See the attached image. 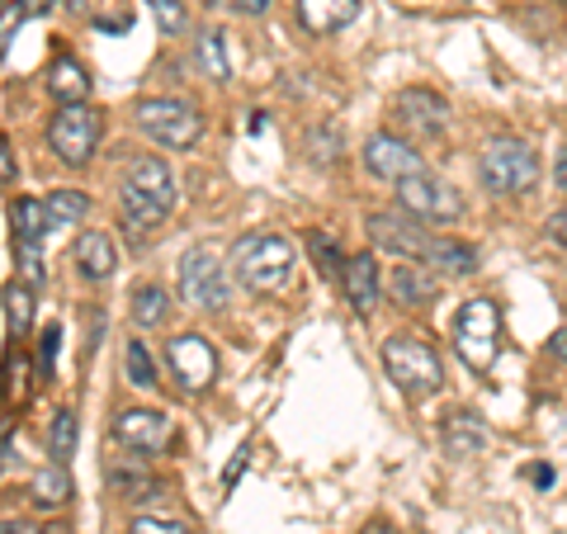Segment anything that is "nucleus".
<instances>
[{
	"label": "nucleus",
	"instance_id": "nucleus-34",
	"mask_svg": "<svg viewBox=\"0 0 567 534\" xmlns=\"http://www.w3.org/2000/svg\"><path fill=\"white\" fill-rule=\"evenodd\" d=\"M156 24H162V33H181L185 29V0H147Z\"/></svg>",
	"mask_w": 567,
	"mask_h": 534
},
{
	"label": "nucleus",
	"instance_id": "nucleus-10",
	"mask_svg": "<svg viewBox=\"0 0 567 534\" xmlns=\"http://www.w3.org/2000/svg\"><path fill=\"white\" fill-rule=\"evenodd\" d=\"M166 364H171L175 383H181L185 393H204V388H213V373H218V355H213V346L204 341V336L185 331L166 346Z\"/></svg>",
	"mask_w": 567,
	"mask_h": 534
},
{
	"label": "nucleus",
	"instance_id": "nucleus-28",
	"mask_svg": "<svg viewBox=\"0 0 567 534\" xmlns=\"http://www.w3.org/2000/svg\"><path fill=\"white\" fill-rule=\"evenodd\" d=\"M166 308H171V294L162 284H142V289H133V322L137 327H162Z\"/></svg>",
	"mask_w": 567,
	"mask_h": 534
},
{
	"label": "nucleus",
	"instance_id": "nucleus-2",
	"mask_svg": "<svg viewBox=\"0 0 567 534\" xmlns=\"http://www.w3.org/2000/svg\"><path fill=\"white\" fill-rule=\"evenodd\" d=\"M477 175H483L487 194H496V199H520L539 181V156L520 137H496L483 152V162H477Z\"/></svg>",
	"mask_w": 567,
	"mask_h": 534
},
{
	"label": "nucleus",
	"instance_id": "nucleus-21",
	"mask_svg": "<svg viewBox=\"0 0 567 534\" xmlns=\"http://www.w3.org/2000/svg\"><path fill=\"white\" fill-rule=\"evenodd\" d=\"M48 91L62 110H71V104H85V95H91V76H85V66L76 58H58L48 71Z\"/></svg>",
	"mask_w": 567,
	"mask_h": 534
},
{
	"label": "nucleus",
	"instance_id": "nucleus-9",
	"mask_svg": "<svg viewBox=\"0 0 567 534\" xmlns=\"http://www.w3.org/2000/svg\"><path fill=\"white\" fill-rule=\"evenodd\" d=\"M369 237H374V246H383V251H393L402 260H425L431 256L435 237L421 227V218H412V213H369Z\"/></svg>",
	"mask_w": 567,
	"mask_h": 534
},
{
	"label": "nucleus",
	"instance_id": "nucleus-36",
	"mask_svg": "<svg viewBox=\"0 0 567 534\" xmlns=\"http://www.w3.org/2000/svg\"><path fill=\"white\" fill-rule=\"evenodd\" d=\"M58 350H62V327L52 322V327L43 331V346H39V360H43V379L52 373V364H58Z\"/></svg>",
	"mask_w": 567,
	"mask_h": 534
},
{
	"label": "nucleus",
	"instance_id": "nucleus-20",
	"mask_svg": "<svg viewBox=\"0 0 567 534\" xmlns=\"http://www.w3.org/2000/svg\"><path fill=\"white\" fill-rule=\"evenodd\" d=\"M388 289H393L398 308H425V302L440 298V279L416 270V265H398L393 279H388Z\"/></svg>",
	"mask_w": 567,
	"mask_h": 534
},
{
	"label": "nucleus",
	"instance_id": "nucleus-38",
	"mask_svg": "<svg viewBox=\"0 0 567 534\" xmlns=\"http://www.w3.org/2000/svg\"><path fill=\"white\" fill-rule=\"evenodd\" d=\"M544 233L554 237L563 251H567V208H558V213H548V223H544Z\"/></svg>",
	"mask_w": 567,
	"mask_h": 534
},
{
	"label": "nucleus",
	"instance_id": "nucleus-44",
	"mask_svg": "<svg viewBox=\"0 0 567 534\" xmlns=\"http://www.w3.org/2000/svg\"><path fill=\"white\" fill-rule=\"evenodd\" d=\"M529 477H535L539 487H554V469H529Z\"/></svg>",
	"mask_w": 567,
	"mask_h": 534
},
{
	"label": "nucleus",
	"instance_id": "nucleus-33",
	"mask_svg": "<svg viewBox=\"0 0 567 534\" xmlns=\"http://www.w3.org/2000/svg\"><path fill=\"white\" fill-rule=\"evenodd\" d=\"M308 256H312V265H317L322 275H336V279H341L346 260H341V246H336L331 233H308Z\"/></svg>",
	"mask_w": 567,
	"mask_h": 534
},
{
	"label": "nucleus",
	"instance_id": "nucleus-3",
	"mask_svg": "<svg viewBox=\"0 0 567 534\" xmlns=\"http://www.w3.org/2000/svg\"><path fill=\"white\" fill-rule=\"evenodd\" d=\"M383 369L406 398H425V393H435V388L445 383V364H440V355L425 341H416V336H388L383 341Z\"/></svg>",
	"mask_w": 567,
	"mask_h": 534
},
{
	"label": "nucleus",
	"instance_id": "nucleus-25",
	"mask_svg": "<svg viewBox=\"0 0 567 534\" xmlns=\"http://www.w3.org/2000/svg\"><path fill=\"white\" fill-rule=\"evenodd\" d=\"M118 213H123V223L133 227V233H152V227H162L166 223V208L162 204H152L142 189H133V185H123V194H118Z\"/></svg>",
	"mask_w": 567,
	"mask_h": 534
},
{
	"label": "nucleus",
	"instance_id": "nucleus-17",
	"mask_svg": "<svg viewBox=\"0 0 567 534\" xmlns=\"http://www.w3.org/2000/svg\"><path fill=\"white\" fill-rule=\"evenodd\" d=\"M128 185L147 194L152 204H162L166 213L175 208V199H181V194H175V175H171V166L162 162V156H142V162H133Z\"/></svg>",
	"mask_w": 567,
	"mask_h": 534
},
{
	"label": "nucleus",
	"instance_id": "nucleus-22",
	"mask_svg": "<svg viewBox=\"0 0 567 534\" xmlns=\"http://www.w3.org/2000/svg\"><path fill=\"white\" fill-rule=\"evenodd\" d=\"M10 227H14V246H39L52 233L48 204H39V199H14L10 204Z\"/></svg>",
	"mask_w": 567,
	"mask_h": 534
},
{
	"label": "nucleus",
	"instance_id": "nucleus-29",
	"mask_svg": "<svg viewBox=\"0 0 567 534\" xmlns=\"http://www.w3.org/2000/svg\"><path fill=\"white\" fill-rule=\"evenodd\" d=\"M194 58H199V66L208 71V81H227L233 76V62H227L223 52V33H199V48H194Z\"/></svg>",
	"mask_w": 567,
	"mask_h": 534
},
{
	"label": "nucleus",
	"instance_id": "nucleus-16",
	"mask_svg": "<svg viewBox=\"0 0 567 534\" xmlns=\"http://www.w3.org/2000/svg\"><path fill=\"white\" fill-rule=\"evenodd\" d=\"M71 260H76L81 279H95V284L110 279V275H114V265H118L110 233H81L76 246H71Z\"/></svg>",
	"mask_w": 567,
	"mask_h": 534
},
{
	"label": "nucleus",
	"instance_id": "nucleus-42",
	"mask_svg": "<svg viewBox=\"0 0 567 534\" xmlns=\"http://www.w3.org/2000/svg\"><path fill=\"white\" fill-rule=\"evenodd\" d=\"M0 175H6V185H14V152L0 147Z\"/></svg>",
	"mask_w": 567,
	"mask_h": 534
},
{
	"label": "nucleus",
	"instance_id": "nucleus-37",
	"mask_svg": "<svg viewBox=\"0 0 567 534\" xmlns=\"http://www.w3.org/2000/svg\"><path fill=\"white\" fill-rule=\"evenodd\" d=\"M20 270L29 279V289H39V284H43V256H39V246H20Z\"/></svg>",
	"mask_w": 567,
	"mask_h": 534
},
{
	"label": "nucleus",
	"instance_id": "nucleus-6",
	"mask_svg": "<svg viewBox=\"0 0 567 534\" xmlns=\"http://www.w3.org/2000/svg\"><path fill=\"white\" fill-rule=\"evenodd\" d=\"M175 284H181V298L199 312H218V308H227V298H233L223 260L213 256L208 246H189V251L181 256V275H175Z\"/></svg>",
	"mask_w": 567,
	"mask_h": 534
},
{
	"label": "nucleus",
	"instance_id": "nucleus-18",
	"mask_svg": "<svg viewBox=\"0 0 567 534\" xmlns=\"http://www.w3.org/2000/svg\"><path fill=\"white\" fill-rule=\"evenodd\" d=\"M360 14V0H298V24L308 33H336L354 24Z\"/></svg>",
	"mask_w": 567,
	"mask_h": 534
},
{
	"label": "nucleus",
	"instance_id": "nucleus-11",
	"mask_svg": "<svg viewBox=\"0 0 567 534\" xmlns=\"http://www.w3.org/2000/svg\"><path fill=\"white\" fill-rule=\"evenodd\" d=\"M364 166H369V175H379V181L402 185V181H412V175H421V152L412 142H402L398 133H374L364 142Z\"/></svg>",
	"mask_w": 567,
	"mask_h": 534
},
{
	"label": "nucleus",
	"instance_id": "nucleus-26",
	"mask_svg": "<svg viewBox=\"0 0 567 534\" xmlns=\"http://www.w3.org/2000/svg\"><path fill=\"white\" fill-rule=\"evenodd\" d=\"M29 327H33V289L29 284H6V331H10V341L29 336Z\"/></svg>",
	"mask_w": 567,
	"mask_h": 534
},
{
	"label": "nucleus",
	"instance_id": "nucleus-45",
	"mask_svg": "<svg viewBox=\"0 0 567 534\" xmlns=\"http://www.w3.org/2000/svg\"><path fill=\"white\" fill-rule=\"evenodd\" d=\"M360 534H398V530H393V525H388V521H369V525H364Z\"/></svg>",
	"mask_w": 567,
	"mask_h": 534
},
{
	"label": "nucleus",
	"instance_id": "nucleus-4",
	"mask_svg": "<svg viewBox=\"0 0 567 534\" xmlns=\"http://www.w3.org/2000/svg\"><path fill=\"white\" fill-rule=\"evenodd\" d=\"M496 336H502V312L492 298H468L454 317V350L464 355L473 373H487L496 364Z\"/></svg>",
	"mask_w": 567,
	"mask_h": 534
},
{
	"label": "nucleus",
	"instance_id": "nucleus-23",
	"mask_svg": "<svg viewBox=\"0 0 567 534\" xmlns=\"http://www.w3.org/2000/svg\"><path fill=\"white\" fill-rule=\"evenodd\" d=\"M425 265L440 270V275H450V279H464V275L477 270V251H473V246H464V242H454V237H435Z\"/></svg>",
	"mask_w": 567,
	"mask_h": 534
},
{
	"label": "nucleus",
	"instance_id": "nucleus-41",
	"mask_svg": "<svg viewBox=\"0 0 567 534\" xmlns=\"http://www.w3.org/2000/svg\"><path fill=\"white\" fill-rule=\"evenodd\" d=\"M548 350H554V355H558V360L567 364V327H558L554 336H548Z\"/></svg>",
	"mask_w": 567,
	"mask_h": 534
},
{
	"label": "nucleus",
	"instance_id": "nucleus-7",
	"mask_svg": "<svg viewBox=\"0 0 567 534\" xmlns=\"http://www.w3.org/2000/svg\"><path fill=\"white\" fill-rule=\"evenodd\" d=\"M398 208L412 213L421 223H454L464 218V194H458L450 181H440V175H412V181L398 185Z\"/></svg>",
	"mask_w": 567,
	"mask_h": 534
},
{
	"label": "nucleus",
	"instance_id": "nucleus-5",
	"mask_svg": "<svg viewBox=\"0 0 567 534\" xmlns=\"http://www.w3.org/2000/svg\"><path fill=\"white\" fill-rule=\"evenodd\" d=\"M133 119H137V129L156 142V147H171V152L194 147L199 133H204L199 110L185 104V100H137L133 104Z\"/></svg>",
	"mask_w": 567,
	"mask_h": 534
},
{
	"label": "nucleus",
	"instance_id": "nucleus-32",
	"mask_svg": "<svg viewBox=\"0 0 567 534\" xmlns=\"http://www.w3.org/2000/svg\"><path fill=\"white\" fill-rule=\"evenodd\" d=\"M48 450H52V464H66L71 450H76V417L71 412H58L48 425Z\"/></svg>",
	"mask_w": 567,
	"mask_h": 534
},
{
	"label": "nucleus",
	"instance_id": "nucleus-1",
	"mask_svg": "<svg viewBox=\"0 0 567 534\" xmlns=\"http://www.w3.org/2000/svg\"><path fill=\"white\" fill-rule=\"evenodd\" d=\"M227 270L241 289L251 294H279L284 284L293 275V246L289 237L279 233H251L233 246V260H227Z\"/></svg>",
	"mask_w": 567,
	"mask_h": 534
},
{
	"label": "nucleus",
	"instance_id": "nucleus-15",
	"mask_svg": "<svg viewBox=\"0 0 567 534\" xmlns=\"http://www.w3.org/2000/svg\"><path fill=\"white\" fill-rule=\"evenodd\" d=\"M341 289H346L350 308L360 317L374 312L379 308V265H374V256H350L346 270H341Z\"/></svg>",
	"mask_w": 567,
	"mask_h": 534
},
{
	"label": "nucleus",
	"instance_id": "nucleus-30",
	"mask_svg": "<svg viewBox=\"0 0 567 534\" xmlns=\"http://www.w3.org/2000/svg\"><path fill=\"white\" fill-rule=\"evenodd\" d=\"M123 373H128V383L142 388V393H147V388H156L152 355H147V346H142V341H128V346H123Z\"/></svg>",
	"mask_w": 567,
	"mask_h": 534
},
{
	"label": "nucleus",
	"instance_id": "nucleus-12",
	"mask_svg": "<svg viewBox=\"0 0 567 534\" xmlns=\"http://www.w3.org/2000/svg\"><path fill=\"white\" fill-rule=\"evenodd\" d=\"M114 435H118V444H128L137 454H162L175 440V425H171V417L152 412V407H128V412H118Z\"/></svg>",
	"mask_w": 567,
	"mask_h": 534
},
{
	"label": "nucleus",
	"instance_id": "nucleus-39",
	"mask_svg": "<svg viewBox=\"0 0 567 534\" xmlns=\"http://www.w3.org/2000/svg\"><path fill=\"white\" fill-rule=\"evenodd\" d=\"M246 459H251V450L241 444V450L233 454V464H227V473H223V492H233V487H237V477H241V469H246Z\"/></svg>",
	"mask_w": 567,
	"mask_h": 534
},
{
	"label": "nucleus",
	"instance_id": "nucleus-35",
	"mask_svg": "<svg viewBox=\"0 0 567 534\" xmlns=\"http://www.w3.org/2000/svg\"><path fill=\"white\" fill-rule=\"evenodd\" d=\"M128 534H189V525L162 521V515H137V521L128 525Z\"/></svg>",
	"mask_w": 567,
	"mask_h": 534
},
{
	"label": "nucleus",
	"instance_id": "nucleus-19",
	"mask_svg": "<svg viewBox=\"0 0 567 534\" xmlns=\"http://www.w3.org/2000/svg\"><path fill=\"white\" fill-rule=\"evenodd\" d=\"M110 492L128 496V502H152V496L162 492V483L147 473L142 459H114V464H110Z\"/></svg>",
	"mask_w": 567,
	"mask_h": 534
},
{
	"label": "nucleus",
	"instance_id": "nucleus-40",
	"mask_svg": "<svg viewBox=\"0 0 567 534\" xmlns=\"http://www.w3.org/2000/svg\"><path fill=\"white\" fill-rule=\"evenodd\" d=\"M20 6H24L29 20H43V14H52V6H58V0H20Z\"/></svg>",
	"mask_w": 567,
	"mask_h": 534
},
{
	"label": "nucleus",
	"instance_id": "nucleus-48",
	"mask_svg": "<svg viewBox=\"0 0 567 534\" xmlns=\"http://www.w3.org/2000/svg\"><path fill=\"white\" fill-rule=\"evenodd\" d=\"M66 6H71V10H81V6H85V0H66Z\"/></svg>",
	"mask_w": 567,
	"mask_h": 534
},
{
	"label": "nucleus",
	"instance_id": "nucleus-14",
	"mask_svg": "<svg viewBox=\"0 0 567 534\" xmlns=\"http://www.w3.org/2000/svg\"><path fill=\"white\" fill-rule=\"evenodd\" d=\"M440 444H445V454L450 459H473V454H483L487 450V425L477 412H450L445 425H440Z\"/></svg>",
	"mask_w": 567,
	"mask_h": 534
},
{
	"label": "nucleus",
	"instance_id": "nucleus-47",
	"mask_svg": "<svg viewBox=\"0 0 567 534\" xmlns=\"http://www.w3.org/2000/svg\"><path fill=\"white\" fill-rule=\"evenodd\" d=\"M558 181H563V189H567V156H563V166H558Z\"/></svg>",
	"mask_w": 567,
	"mask_h": 534
},
{
	"label": "nucleus",
	"instance_id": "nucleus-13",
	"mask_svg": "<svg viewBox=\"0 0 567 534\" xmlns=\"http://www.w3.org/2000/svg\"><path fill=\"white\" fill-rule=\"evenodd\" d=\"M393 114H398L402 129H412L421 137H440L450 129V104L440 100L435 91H421V85H412V91H398Z\"/></svg>",
	"mask_w": 567,
	"mask_h": 534
},
{
	"label": "nucleus",
	"instance_id": "nucleus-31",
	"mask_svg": "<svg viewBox=\"0 0 567 534\" xmlns=\"http://www.w3.org/2000/svg\"><path fill=\"white\" fill-rule=\"evenodd\" d=\"M308 156L317 166H331L341 156V129L336 123H312L308 129Z\"/></svg>",
	"mask_w": 567,
	"mask_h": 534
},
{
	"label": "nucleus",
	"instance_id": "nucleus-27",
	"mask_svg": "<svg viewBox=\"0 0 567 534\" xmlns=\"http://www.w3.org/2000/svg\"><path fill=\"white\" fill-rule=\"evenodd\" d=\"M43 204H48V223H52V233H62V227L81 223V218H85V208H91V199H85L81 189H52Z\"/></svg>",
	"mask_w": 567,
	"mask_h": 534
},
{
	"label": "nucleus",
	"instance_id": "nucleus-43",
	"mask_svg": "<svg viewBox=\"0 0 567 534\" xmlns=\"http://www.w3.org/2000/svg\"><path fill=\"white\" fill-rule=\"evenodd\" d=\"M265 6H270V0H237V10H246V14H265Z\"/></svg>",
	"mask_w": 567,
	"mask_h": 534
},
{
	"label": "nucleus",
	"instance_id": "nucleus-46",
	"mask_svg": "<svg viewBox=\"0 0 567 534\" xmlns=\"http://www.w3.org/2000/svg\"><path fill=\"white\" fill-rule=\"evenodd\" d=\"M6 534H29V525H20V521H6Z\"/></svg>",
	"mask_w": 567,
	"mask_h": 534
},
{
	"label": "nucleus",
	"instance_id": "nucleus-24",
	"mask_svg": "<svg viewBox=\"0 0 567 534\" xmlns=\"http://www.w3.org/2000/svg\"><path fill=\"white\" fill-rule=\"evenodd\" d=\"M29 496H33V506H39V511L66 506V502H71V473H66V464H48V469L33 473Z\"/></svg>",
	"mask_w": 567,
	"mask_h": 534
},
{
	"label": "nucleus",
	"instance_id": "nucleus-8",
	"mask_svg": "<svg viewBox=\"0 0 567 534\" xmlns=\"http://www.w3.org/2000/svg\"><path fill=\"white\" fill-rule=\"evenodd\" d=\"M48 147L62 156L66 166H85L100 147V114L91 104H71V110H58L48 123Z\"/></svg>",
	"mask_w": 567,
	"mask_h": 534
}]
</instances>
